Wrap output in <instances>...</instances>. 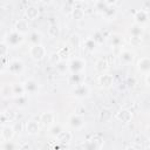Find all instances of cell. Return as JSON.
Wrapping results in <instances>:
<instances>
[{
	"label": "cell",
	"instance_id": "cell-1",
	"mask_svg": "<svg viewBox=\"0 0 150 150\" xmlns=\"http://www.w3.org/2000/svg\"><path fill=\"white\" fill-rule=\"evenodd\" d=\"M5 41H6L5 43H6L8 47H16V46H19V45L22 43L23 36H22L21 33L14 30V32H11V33H8V34L6 35Z\"/></svg>",
	"mask_w": 150,
	"mask_h": 150
},
{
	"label": "cell",
	"instance_id": "cell-2",
	"mask_svg": "<svg viewBox=\"0 0 150 150\" xmlns=\"http://www.w3.org/2000/svg\"><path fill=\"white\" fill-rule=\"evenodd\" d=\"M46 48L41 45V43H38V45H33L29 49V55L32 56V59L36 60V61H40L42 60L45 56H46Z\"/></svg>",
	"mask_w": 150,
	"mask_h": 150
},
{
	"label": "cell",
	"instance_id": "cell-3",
	"mask_svg": "<svg viewBox=\"0 0 150 150\" xmlns=\"http://www.w3.org/2000/svg\"><path fill=\"white\" fill-rule=\"evenodd\" d=\"M84 68H86V62H84V60L79 59V57L73 59V60L70 61L69 66H68V69H69L71 73H82V71L84 70Z\"/></svg>",
	"mask_w": 150,
	"mask_h": 150
},
{
	"label": "cell",
	"instance_id": "cell-4",
	"mask_svg": "<svg viewBox=\"0 0 150 150\" xmlns=\"http://www.w3.org/2000/svg\"><path fill=\"white\" fill-rule=\"evenodd\" d=\"M73 94H74L76 97H79V98H83V97L89 96V94H90V89H89V87H88L87 84L81 83V84L74 86Z\"/></svg>",
	"mask_w": 150,
	"mask_h": 150
},
{
	"label": "cell",
	"instance_id": "cell-5",
	"mask_svg": "<svg viewBox=\"0 0 150 150\" xmlns=\"http://www.w3.org/2000/svg\"><path fill=\"white\" fill-rule=\"evenodd\" d=\"M23 68H25L23 62H22L21 60H18V59L11 61V63H9V66H8V69H9V71H11L13 75H20V74L23 71Z\"/></svg>",
	"mask_w": 150,
	"mask_h": 150
},
{
	"label": "cell",
	"instance_id": "cell-6",
	"mask_svg": "<svg viewBox=\"0 0 150 150\" xmlns=\"http://www.w3.org/2000/svg\"><path fill=\"white\" fill-rule=\"evenodd\" d=\"M137 68L141 73H143L144 75L145 74H149L150 71V59L144 56V57H141L138 60V63H137Z\"/></svg>",
	"mask_w": 150,
	"mask_h": 150
},
{
	"label": "cell",
	"instance_id": "cell-7",
	"mask_svg": "<svg viewBox=\"0 0 150 150\" xmlns=\"http://www.w3.org/2000/svg\"><path fill=\"white\" fill-rule=\"evenodd\" d=\"M23 88H25V93L27 94H35L39 89V86H38V82L35 80H26L25 83H23Z\"/></svg>",
	"mask_w": 150,
	"mask_h": 150
},
{
	"label": "cell",
	"instance_id": "cell-8",
	"mask_svg": "<svg viewBox=\"0 0 150 150\" xmlns=\"http://www.w3.org/2000/svg\"><path fill=\"white\" fill-rule=\"evenodd\" d=\"M40 122H41V124H42L43 127L49 128L50 125L54 124V115H53L52 112H49V111L42 112L41 116H40Z\"/></svg>",
	"mask_w": 150,
	"mask_h": 150
},
{
	"label": "cell",
	"instance_id": "cell-9",
	"mask_svg": "<svg viewBox=\"0 0 150 150\" xmlns=\"http://www.w3.org/2000/svg\"><path fill=\"white\" fill-rule=\"evenodd\" d=\"M116 117L118 121L123 122V123H129L132 118V112L128 109H121L117 114H116Z\"/></svg>",
	"mask_w": 150,
	"mask_h": 150
},
{
	"label": "cell",
	"instance_id": "cell-10",
	"mask_svg": "<svg viewBox=\"0 0 150 150\" xmlns=\"http://www.w3.org/2000/svg\"><path fill=\"white\" fill-rule=\"evenodd\" d=\"M134 19H135V22L137 25H144L146 21H148V12L144 11V9H141V11H137L134 15Z\"/></svg>",
	"mask_w": 150,
	"mask_h": 150
},
{
	"label": "cell",
	"instance_id": "cell-11",
	"mask_svg": "<svg viewBox=\"0 0 150 150\" xmlns=\"http://www.w3.org/2000/svg\"><path fill=\"white\" fill-rule=\"evenodd\" d=\"M14 127H11V125H6L2 128V131H1V137L4 139V142H7V141H11L14 136Z\"/></svg>",
	"mask_w": 150,
	"mask_h": 150
},
{
	"label": "cell",
	"instance_id": "cell-12",
	"mask_svg": "<svg viewBox=\"0 0 150 150\" xmlns=\"http://www.w3.org/2000/svg\"><path fill=\"white\" fill-rule=\"evenodd\" d=\"M98 81H100V84H101L103 88H109V87H111V84H112V82H114V79H112L111 75L103 73V74L100 76V80H98Z\"/></svg>",
	"mask_w": 150,
	"mask_h": 150
},
{
	"label": "cell",
	"instance_id": "cell-13",
	"mask_svg": "<svg viewBox=\"0 0 150 150\" xmlns=\"http://www.w3.org/2000/svg\"><path fill=\"white\" fill-rule=\"evenodd\" d=\"M120 60H121L122 63L129 64L134 61V53H131L130 50H123L120 54Z\"/></svg>",
	"mask_w": 150,
	"mask_h": 150
},
{
	"label": "cell",
	"instance_id": "cell-14",
	"mask_svg": "<svg viewBox=\"0 0 150 150\" xmlns=\"http://www.w3.org/2000/svg\"><path fill=\"white\" fill-rule=\"evenodd\" d=\"M25 15L28 20H35L38 16H39V9L35 7V6H28L26 8V12H25Z\"/></svg>",
	"mask_w": 150,
	"mask_h": 150
},
{
	"label": "cell",
	"instance_id": "cell-15",
	"mask_svg": "<svg viewBox=\"0 0 150 150\" xmlns=\"http://www.w3.org/2000/svg\"><path fill=\"white\" fill-rule=\"evenodd\" d=\"M83 74L82 73H71V75L69 76V82L73 86H77L83 83Z\"/></svg>",
	"mask_w": 150,
	"mask_h": 150
},
{
	"label": "cell",
	"instance_id": "cell-16",
	"mask_svg": "<svg viewBox=\"0 0 150 150\" xmlns=\"http://www.w3.org/2000/svg\"><path fill=\"white\" fill-rule=\"evenodd\" d=\"M83 120L79 116V115H71L70 118H69V124L71 128H75V129H79L83 125Z\"/></svg>",
	"mask_w": 150,
	"mask_h": 150
},
{
	"label": "cell",
	"instance_id": "cell-17",
	"mask_svg": "<svg viewBox=\"0 0 150 150\" xmlns=\"http://www.w3.org/2000/svg\"><path fill=\"white\" fill-rule=\"evenodd\" d=\"M15 30L21 33V34H25L28 30V22H27V20H23V19L18 20L15 22Z\"/></svg>",
	"mask_w": 150,
	"mask_h": 150
},
{
	"label": "cell",
	"instance_id": "cell-18",
	"mask_svg": "<svg viewBox=\"0 0 150 150\" xmlns=\"http://www.w3.org/2000/svg\"><path fill=\"white\" fill-rule=\"evenodd\" d=\"M95 68H96V70H97L98 73L103 74V73H105V71L108 70L109 64H108L107 60H104V59H100V60H97V62H96V64H95Z\"/></svg>",
	"mask_w": 150,
	"mask_h": 150
},
{
	"label": "cell",
	"instance_id": "cell-19",
	"mask_svg": "<svg viewBox=\"0 0 150 150\" xmlns=\"http://www.w3.org/2000/svg\"><path fill=\"white\" fill-rule=\"evenodd\" d=\"M26 130H27V132H28L29 135H36V134L39 132V130H40L38 122H35V121H29V122L27 123V125H26Z\"/></svg>",
	"mask_w": 150,
	"mask_h": 150
},
{
	"label": "cell",
	"instance_id": "cell-20",
	"mask_svg": "<svg viewBox=\"0 0 150 150\" xmlns=\"http://www.w3.org/2000/svg\"><path fill=\"white\" fill-rule=\"evenodd\" d=\"M56 139L60 142V143H69L71 141V134L69 131H64L62 130L57 136H56Z\"/></svg>",
	"mask_w": 150,
	"mask_h": 150
},
{
	"label": "cell",
	"instance_id": "cell-21",
	"mask_svg": "<svg viewBox=\"0 0 150 150\" xmlns=\"http://www.w3.org/2000/svg\"><path fill=\"white\" fill-rule=\"evenodd\" d=\"M116 14H117V12H116V9H115L112 6H108V7L103 11V15H104V18H105L107 20H112V19L116 16Z\"/></svg>",
	"mask_w": 150,
	"mask_h": 150
},
{
	"label": "cell",
	"instance_id": "cell-22",
	"mask_svg": "<svg viewBox=\"0 0 150 150\" xmlns=\"http://www.w3.org/2000/svg\"><path fill=\"white\" fill-rule=\"evenodd\" d=\"M130 34L131 36H135V38H141L142 34H143V28L141 25H137L135 23L134 26L130 27Z\"/></svg>",
	"mask_w": 150,
	"mask_h": 150
},
{
	"label": "cell",
	"instance_id": "cell-23",
	"mask_svg": "<svg viewBox=\"0 0 150 150\" xmlns=\"http://www.w3.org/2000/svg\"><path fill=\"white\" fill-rule=\"evenodd\" d=\"M1 95L4 97H7V98L14 96V94H13V86L12 84H5V86H2L1 87Z\"/></svg>",
	"mask_w": 150,
	"mask_h": 150
},
{
	"label": "cell",
	"instance_id": "cell-24",
	"mask_svg": "<svg viewBox=\"0 0 150 150\" xmlns=\"http://www.w3.org/2000/svg\"><path fill=\"white\" fill-rule=\"evenodd\" d=\"M96 42H95V40L93 39V38H88V39H86L84 40V42H83V46H84V48L87 49V50H89V52H93L95 48H96Z\"/></svg>",
	"mask_w": 150,
	"mask_h": 150
},
{
	"label": "cell",
	"instance_id": "cell-25",
	"mask_svg": "<svg viewBox=\"0 0 150 150\" xmlns=\"http://www.w3.org/2000/svg\"><path fill=\"white\" fill-rule=\"evenodd\" d=\"M71 15H73V18H74L75 20H81V19L83 18V15H84V12H83L82 8H76V7H74V8L71 9Z\"/></svg>",
	"mask_w": 150,
	"mask_h": 150
},
{
	"label": "cell",
	"instance_id": "cell-26",
	"mask_svg": "<svg viewBox=\"0 0 150 150\" xmlns=\"http://www.w3.org/2000/svg\"><path fill=\"white\" fill-rule=\"evenodd\" d=\"M59 34H60V28H59L56 25L49 26V28H48V35H49L50 38H57Z\"/></svg>",
	"mask_w": 150,
	"mask_h": 150
},
{
	"label": "cell",
	"instance_id": "cell-27",
	"mask_svg": "<svg viewBox=\"0 0 150 150\" xmlns=\"http://www.w3.org/2000/svg\"><path fill=\"white\" fill-rule=\"evenodd\" d=\"M61 131H62V128H61L60 124H53V125L49 127V134L54 137H56Z\"/></svg>",
	"mask_w": 150,
	"mask_h": 150
},
{
	"label": "cell",
	"instance_id": "cell-28",
	"mask_svg": "<svg viewBox=\"0 0 150 150\" xmlns=\"http://www.w3.org/2000/svg\"><path fill=\"white\" fill-rule=\"evenodd\" d=\"M29 40H30V42H32L33 45L41 43V35H40V33H38V32H33V33H30V35H29Z\"/></svg>",
	"mask_w": 150,
	"mask_h": 150
},
{
	"label": "cell",
	"instance_id": "cell-29",
	"mask_svg": "<svg viewBox=\"0 0 150 150\" xmlns=\"http://www.w3.org/2000/svg\"><path fill=\"white\" fill-rule=\"evenodd\" d=\"M13 94L14 96H20L25 94L23 84H13Z\"/></svg>",
	"mask_w": 150,
	"mask_h": 150
},
{
	"label": "cell",
	"instance_id": "cell-30",
	"mask_svg": "<svg viewBox=\"0 0 150 150\" xmlns=\"http://www.w3.org/2000/svg\"><path fill=\"white\" fill-rule=\"evenodd\" d=\"M55 67H56V69L59 70V73H66V71L68 70V64H67L63 60H60V61L55 64Z\"/></svg>",
	"mask_w": 150,
	"mask_h": 150
},
{
	"label": "cell",
	"instance_id": "cell-31",
	"mask_svg": "<svg viewBox=\"0 0 150 150\" xmlns=\"http://www.w3.org/2000/svg\"><path fill=\"white\" fill-rule=\"evenodd\" d=\"M69 43L71 47H79L80 46V36L77 34H73L69 38Z\"/></svg>",
	"mask_w": 150,
	"mask_h": 150
},
{
	"label": "cell",
	"instance_id": "cell-32",
	"mask_svg": "<svg viewBox=\"0 0 150 150\" xmlns=\"http://www.w3.org/2000/svg\"><path fill=\"white\" fill-rule=\"evenodd\" d=\"M95 6H96V9H98L100 12L103 13V11H104L109 5H107L103 0H96V1H95Z\"/></svg>",
	"mask_w": 150,
	"mask_h": 150
},
{
	"label": "cell",
	"instance_id": "cell-33",
	"mask_svg": "<svg viewBox=\"0 0 150 150\" xmlns=\"http://www.w3.org/2000/svg\"><path fill=\"white\" fill-rule=\"evenodd\" d=\"M26 103H27V96H26V94L20 95V96H16V104L19 107H23Z\"/></svg>",
	"mask_w": 150,
	"mask_h": 150
},
{
	"label": "cell",
	"instance_id": "cell-34",
	"mask_svg": "<svg viewBox=\"0 0 150 150\" xmlns=\"http://www.w3.org/2000/svg\"><path fill=\"white\" fill-rule=\"evenodd\" d=\"M111 45L114 47H121L122 45V39L118 35H112L111 36Z\"/></svg>",
	"mask_w": 150,
	"mask_h": 150
},
{
	"label": "cell",
	"instance_id": "cell-35",
	"mask_svg": "<svg viewBox=\"0 0 150 150\" xmlns=\"http://www.w3.org/2000/svg\"><path fill=\"white\" fill-rule=\"evenodd\" d=\"M8 53V46L5 42H0V57H5Z\"/></svg>",
	"mask_w": 150,
	"mask_h": 150
},
{
	"label": "cell",
	"instance_id": "cell-36",
	"mask_svg": "<svg viewBox=\"0 0 150 150\" xmlns=\"http://www.w3.org/2000/svg\"><path fill=\"white\" fill-rule=\"evenodd\" d=\"M60 60H62V59L60 57V55H59L57 53H53V54L49 56V61H50V63L54 64V66H55Z\"/></svg>",
	"mask_w": 150,
	"mask_h": 150
},
{
	"label": "cell",
	"instance_id": "cell-37",
	"mask_svg": "<svg viewBox=\"0 0 150 150\" xmlns=\"http://www.w3.org/2000/svg\"><path fill=\"white\" fill-rule=\"evenodd\" d=\"M110 116H111V114H110V110H109V109H102V111H101V118H102L103 121L109 120Z\"/></svg>",
	"mask_w": 150,
	"mask_h": 150
},
{
	"label": "cell",
	"instance_id": "cell-38",
	"mask_svg": "<svg viewBox=\"0 0 150 150\" xmlns=\"http://www.w3.org/2000/svg\"><path fill=\"white\" fill-rule=\"evenodd\" d=\"M57 54L60 55V57L62 59V57H64V55L67 56L68 54H69V47H62L59 52H57Z\"/></svg>",
	"mask_w": 150,
	"mask_h": 150
},
{
	"label": "cell",
	"instance_id": "cell-39",
	"mask_svg": "<svg viewBox=\"0 0 150 150\" xmlns=\"http://www.w3.org/2000/svg\"><path fill=\"white\" fill-rule=\"evenodd\" d=\"M93 39L95 40V42H96V43H98V42H102V41H103L102 35H101V33H100V32H96V33H95V35L93 36Z\"/></svg>",
	"mask_w": 150,
	"mask_h": 150
},
{
	"label": "cell",
	"instance_id": "cell-40",
	"mask_svg": "<svg viewBox=\"0 0 150 150\" xmlns=\"http://www.w3.org/2000/svg\"><path fill=\"white\" fill-rule=\"evenodd\" d=\"M1 148L2 149H14V148H16V145L15 144H12L11 141H7V142H5V144Z\"/></svg>",
	"mask_w": 150,
	"mask_h": 150
},
{
	"label": "cell",
	"instance_id": "cell-41",
	"mask_svg": "<svg viewBox=\"0 0 150 150\" xmlns=\"http://www.w3.org/2000/svg\"><path fill=\"white\" fill-rule=\"evenodd\" d=\"M5 116H6V118H7V120L9 118V120L12 121V120L14 118V116H15V115H14V112H13L12 110H9V111H7V112H6V115H5Z\"/></svg>",
	"mask_w": 150,
	"mask_h": 150
},
{
	"label": "cell",
	"instance_id": "cell-42",
	"mask_svg": "<svg viewBox=\"0 0 150 150\" xmlns=\"http://www.w3.org/2000/svg\"><path fill=\"white\" fill-rule=\"evenodd\" d=\"M103 1H104L107 5H109V6H112V5H115V4H116L118 0H103Z\"/></svg>",
	"mask_w": 150,
	"mask_h": 150
},
{
	"label": "cell",
	"instance_id": "cell-43",
	"mask_svg": "<svg viewBox=\"0 0 150 150\" xmlns=\"http://www.w3.org/2000/svg\"><path fill=\"white\" fill-rule=\"evenodd\" d=\"M4 67H5V63L2 62V57H0V71L4 69Z\"/></svg>",
	"mask_w": 150,
	"mask_h": 150
},
{
	"label": "cell",
	"instance_id": "cell-44",
	"mask_svg": "<svg viewBox=\"0 0 150 150\" xmlns=\"http://www.w3.org/2000/svg\"><path fill=\"white\" fill-rule=\"evenodd\" d=\"M87 1H90V2H95L96 0H87Z\"/></svg>",
	"mask_w": 150,
	"mask_h": 150
}]
</instances>
